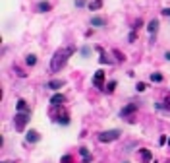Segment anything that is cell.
Segmentation results:
<instances>
[{
  "instance_id": "6da1fadb",
  "label": "cell",
  "mask_w": 170,
  "mask_h": 163,
  "mask_svg": "<svg viewBox=\"0 0 170 163\" xmlns=\"http://www.w3.org/2000/svg\"><path fill=\"white\" fill-rule=\"evenodd\" d=\"M74 54V47H62L54 53L52 60H50V72H58V70L68 62V58Z\"/></svg>"
},
{
  "instance_id": "7a4b0ae2",
  "label": "cell",
  "mask_w": 170,
  "mask_h": 163,
  "mask_svg": "<svg viewBox=\"0 0 170 163\" xmlns=\"http://www.w3.org/2000/svg\"><path fill=\"white\" fill-rule=\"evenodd\" d=\"M27 121H29L27 113H18V115L14 116V126H16V130H18V132H23V130H25Z\"/></svg>"
},
{
  "instance_id": "3957f363",
  "label": "cell",
  "mask_w": 170,
  "mask_h": 163,
  "mask_svg": "<svg viewBox=\"0 0 170 163\" xmlns=\"http://www.w3.org/2000/svg\"><path fill=\"white\" fill-rule=\"evenodd\" d=\"M118 138H120V130H106V132L99 134V142L108 144V142H114V140H118Z\"/></svg>"
},
{
  "instance_id": "277c9868",
  "label": "cell",
  "mask_w": 170,
  "mask_h": 163,
  "mask_svg": "<svg viewBox=\"0 0 170 163\" xmlns=\"http://www.w3.org/2000/svg\"><path fill=\"white\" fill-rule=\"evenodd\" d=\"M93 84H95V87H103V84H105V70H97L95 72Z\"/></svg>"
},
{
  "instance_id": "5b68a950",
  "label": "cell",
  "mask_w": 170,
  "mask_h": 163,
  "mask_svg": "<svg viewBox=\"0 0 170 163\" xmlns=\"http://www.w3.org/2000/svg\"><path fill=\"white\" fill-rule=\"evenodd\" d=\"M139 159H141L143 163H151V159H153V154H151V149H147V148H141V149H139Z\"/></svg>"
},
{
  "instance_id": "8992f818",
  "label": "cell",
  "mask_w": 170,
  "mask_h": 163,
  "mask_svg": "<svg viewBox=\"0 0 170 163\" xmlns=\"http://www.w3.org/2000/svg\"><path fill=\"white\" fill-rule=\"evenodd\" d=\"M25 140H27V142H31V144H37L39 140H41V136H39V132H37V130H27Z\"/></svg>"
},
{
  "instance_id": "52a82bcc",
  "label": "cell",
  "mask_w": 170,
  "mask_h": 163,
  "mask_svg": "<svg viewBox=\"0 0 170 163\" xmlns=\"http://www.w3.org/2000/svg\"><path fill=\"white\" fill-rule=\"evenodd\" d=\"M56 121L58 122H62V124H70V116H68V113L60 107V111H58V115H56Z\"/></svg>"
},
{
  "instance_id": "ba28073f",
  "label": "cell",
  "mask_w": 170,
  "mask_h": 163,
  "mask_svg": "<svg viewBox=\"0 0 170 163\" xmlns=\"http://www.w3.org/2000/svg\"><path fill=\"white\" fill-rule=\"evenodd\" d=\"M147 29H149L151 39H155V35H157V31H158V21H157V20H151L149 25H147Z\"/></svg>"
},
{
  "instance_id": "9c48e42d",
  "label": "cell",
  "mask_w": 170,
  "mask_h": 163,
  "mask_svg": "<svg viewBox=\"0 0 170 163\" xmlns=\"http://www.w3.org/2000/svg\"><path fill=\"white\" fill-rule=\"evenodd\" d=\"M135 109H137V105H135V103H130V105H126V107L120 111V116H128V115H131Z\"/></svg>"
},
{
  "instance_id": "30bf717a",
  "label": "cell",
  "mask_w": 170,
  "mask_h": 163,
  "mask_svg": "<svg viewBox=\"0 0 170 163\" xmlns=\"http://www.w3.org/2000/svg\"><path fill=\"white\" fill-rule=\"evenodd\" d=\"M64 101H66V97L58 93V95H54V97L50 99V105H52V107H62V105H64Z\"/></svg>"
},
{
  "instance_id": "8fae6325",
  "label": "cell",
  "mask_w": 170,
  "mask_h": 163,
  "mask_svg": "<svg viewBox=\"0 0 170 163\" xmlns=\"http://www.w3.org/2000/svg\"><path fill=\"white\" fill-rule=\"evenodd\" d=\"M16 109H18V113H27V101L25 99H19L16 103Z\"/></svg>"
},
{
  "instance_id": "7c38bea8",
  "label": "cell",
  "mask_w": 170,
  "mask_h": 163,
  "mask_svg": "<svg viewBox=\"0 0 170 163\" xmlns=\"http://www.w3.org/2000/svg\"><path fill=\"white\" fill-rule=\"evenodd\" d=\"M79 154L83 155V163H89V161H91V154H89L87 148H79Z\"/></svg>"
},
{
  "instance_id": "4fadbf2b",
  "label": "cell",
  "mask_w": 170,
  "mask_h": 163,
  "mask_svg": "<svg viewBox=\"0 0 170 163\" xmlns=\"http://www.w3.org/2000/svg\"><path fill=\"white\" fill-rule=\"evenodd\" d=\"M62 86H64V80H52V82H49V87L50 89H58Z\"/></svg>"
},
{
  "instance_id": "5bb4252c",
  "label": "cell",
  "mask_w": 170,
  "mask_h": 163,
  "mask_svg": "<svg viewBox=\"0 0 170 163\" xmlns=\"http://www.w3.org/2000/svg\"><path fill=\"white\" fill-rule=\"evenodd\" d=\"M91 25H95V27H103V25H105V20L99 18V16H95V18L91 20Z\"/></svg>"
},
{
  "instance_id": "9a60e30c",
  "label": "cell",
  "mask_w": 170,
  "mask_h": 163,
  "mask_svg": "<svg viewBox=\"0 0 170 163\" xmlns=\"http://www.w3.org/2000/svg\"><path fill=\"white\" fill-rule=\"evenodd\" d=\"M103 6V0H93V2H89V10H99Z\"/></svg>"
},
{
  "instance_id": "2e32d148",
  "label": "cell",
  "mask_w": 170,
  "mask_h": 163,
  "mask_svg": "<svg viewBox=\"0 0 170 163\" xmlns=\"http://www.w3.org/2000/svg\"><path fill=\"white\" fill-rule=\"evenodd\" d=\"M27 64H29V66H35V64H37V56H35V54H29V56H27Z\"/></svg>"
},
{
  "instance_id": "e0dca14e",
  "label": "cell",
  "mask_w": 170,
  "mask_h": 163,
  "mask_svg": "<svg viewBox=\"0 0 170 163\" xmlns=\"http://www.w3.org/2000/svg\"><path fill=\"white\" fill-rule=\"evenodd\" d=\"M50 10V4L49 2H41L39 4V12H49Z\"/></svg>"
},
{
  "instance_id": "ac0fdd59",
  "label": "cell",
  "mask_w": 170,
  "mask_h": 163,
  "mask_svg": "<svg viewBox=\"0 0 170 163\" xmlns=\"http://www.w3.org/2000/svg\"><path fill=\"white\" fill-rule=\"evenodd\" d=\"M114 89H116V82L112 80V82H108V84H106V91H108V93H112Z\"/></svg>"
},
{
  "instance_id": "d6986e66",
  "label": "cell",
  "mask_w": 170,
  "mask_h": 163,
  "mask_svg": "<svg viewBox=\"0 0 170 163\" xmlns=\"http://www.w3.org/2000/svg\"><path fill=\"white\" fill-rule=\"evenodd\" d=\"M151 82H162V74H158V72L151 74Z\"/></svg>"
},
{
  "instance_id": "ffe728a7",
  "label": "cell",
  "mask_w": 170,
  "mask_h": 163,
  "mask_svg": "<svg viewBox=\"0 0 170 163\" xmlns=\"http://www.w3.org/2000/svg\"><path fill=\"white\" fill-rule=\"evenodd\" d=\"M72 161H74V159H72V155H64L60 163H72Z\"/></svg>"
},
{
  "instance_id": "44dd1931",
  "label": "cell",
  "mask_w": 170,
  "mask_h": 163,
  "mask_svg": "<svg viewBox=\"0 0 170 163\" xmlns=\"http://www.w3.org/2000/svg\"><path fill=\"white\" fill-rule=\"evenodd\" d=\"M145 87H147V86L143 84V82H139V84H137V91H145Z\"/></svg>"
},
{
  "instance_id": "7402d4cb",
  "label": "cell",
  "mask_w": 170,
  "mask_h": 163,
  "mask_svg": "<svg viewBox=\"0 0 170 163\" xmlns=\"http://www.w3.org/2000/svg\"><path fill=\"white\" fill-rule=\"evenodd\" d=\"M100 62H103V64H110V60H108V58L103 54V56H100Z\"/></svg>"
},
{
  "instance_id": "603a6c76",
  "label": "cell",
  "mask_w": 170,
  "mask_h": 163,
  "mask_svg": "<svg viewBox=\"0 0 170 163\" xmlns=\"http://www.w3.org/2000/svg\"><path fill=\"white\" fill-rule=\"evenodd\" d=\"M81 54H83V56L89 54V47H83V49H81Z\"/></svg>"
},
{
  "instance_id": "cb8c5ba5",
  "label": "cell",
  "mask_w": 170,
  "mask_h": 163,
  "mask_svg": "<svg viewBox=\"0 0 170 163\" xmlns=\"http://www.w3.org/2000/svg\"><path fill=\"white\" fill-rule=\"evenodd\" d=\"M162 16H170V8H164V10H162Z\"/></svg>"
},
{
  "instance_id": "d4e9b609",
  "label": "cell",
  "mask_w": 170,
  "mask_h": 163,
  "mask_svg": "<svg viewBox=\"0 0 170 163\" xmlns=\"http://www.w3.org/2000/svg\"><path fill=\"white\" fill-rule=\"evenodd\" d=\"M166 107L170 109V97H166Z\"/></svg>"
},
{
  "instance_id": "484cf974",
  "label": "cell",
  "mask_w": 170,
  "mask_h": 163,
  "mask_svg": "<svg viewBox=\"0 0 170 163\" xmlns=\"http://www.w3.org/2000/svg\"><path fill=\"white\" fill-rule=\"evenodd\" d=\"M164 56H166V60H170V53H166V54H164Z\"/></svg>"
},
{
  "instance_id": "4316f807",
  "label": "cell",
  "mask_w": 170,
  "mask_h": 163,
  "mask_svg": "<svg viewBox=\"0 0 170 163\" xmlns=\"http://www.w3.org/2000/svg\"><path fill=\"white\" fill-rule=\"evenodd\" d=\"M4 163H12V161H4Z\"/></svg>"
},
{
  "instance_id": "83f0119b",
  "label": "cell",
  "mask_w": 170,
  "mask_h": 163,
  "mask_svg": "<svg viewBox=\"0 0 170 163\" xmlns=\"http://www.w3.org/2000/svg\"><path fill=\"white\" fill-rule=\"evenodd\" d=\"M168 146H170V138H168Z\"/></svg>"
}]
</instances>
